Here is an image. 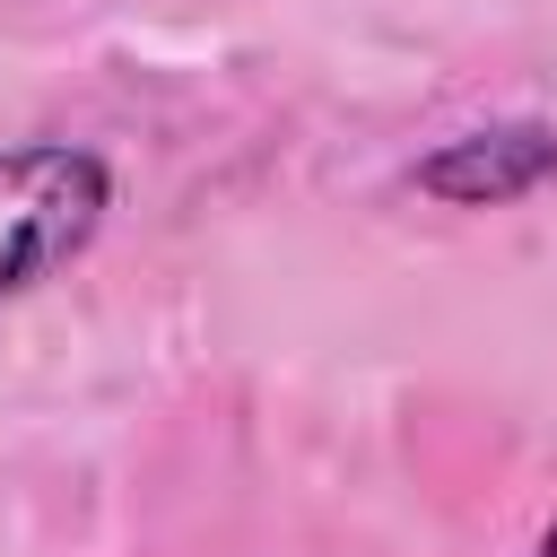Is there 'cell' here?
I'll return each instance as SVG.
<instances>
[{
    "label": "cell",
    "mask_w": 557,
    "mask_h": 557,
    "mask_svg": "<svg viewBox=\"0 0 557 557\" xmlns=\"http://www.w3.org/2000/svg\"><path fill=\"white\" fill-rule=\"evenodd\" d=\"M113 209V165L78 139H26L0 148V305L44 287L61 261L96 244Z\"/></svg>",
    "instance_id": "cell-1"
},
{
    "label": "cell",
    "mask_w": 557,
    "mask_h": 557,
    "mask_svg": "<svg viewBox=\"0 0 557 557\" xmlns=\"http://www.w3.org/2000/svg\"><path fill=\"white\" fill-rule=\"evenodd\" d=\"M557 174V122H487L418 157V191L444 209H505Z\"/></svg>",
    "instance_id": "cell-2"
},
{
    "label": "cell",
    "mask_w": 557,
    "mask_h": 557,
    "mask_svg": "<svg viewBox=\"0 0 557 557\" xmlns=\"http://www.w3.org/2000/svg\"><path fill=\"white\" fill-rule=\"evenodd\" d=\"M540 557H557V522H548V540H540Z\"/></svg>",
    "instance_id": "cell-3"
}]
</instances>
